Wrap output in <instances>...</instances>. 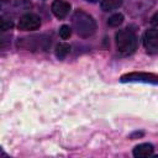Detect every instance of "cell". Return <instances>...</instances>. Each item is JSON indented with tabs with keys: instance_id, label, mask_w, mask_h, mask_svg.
I'll list each match as a JSON object with an SVG mask.
<instances>
[{
	"instance_id": "cell-8",
	"label": "cell",
	"mask_w": 158,
	"mask_h": 158,
	"mask_svg": "<svg viewBox=\"0 0 158 158\" xmlns=\"http://www.w3.org/2000/svg\"><path fill=\"white\" fill-rule=\"evenodd\" d=\"M153 146L151 143H141L133 148V156L136 158H146L153 154Z\"/></svg>"
},
{
	"instance_id": "cell-14",
	"label": "cell",
	"mask_w": 158,
	"mask_h": 158,
	"mask_svg": "<svg viewBox=\"0 0 158 158\" xmlns=\"http://www.w3.org/2000/svg\"><path fill=\"white\" fill-rule=\"evenodd\" d=\"M151 23L158 26V12H157L154 16H152V19H151Z\"/></svg>"
},
{
	"instance_id": "cell-15",
	"label": "cell",
	"mask_w": 158,
	"mask_h": 158,
	"mask_svg": "<svg viewBox=\"0 0 158 158\" xmlns=\"http://www.w3.org/2000/svg\"><path fill=\"white\" fill-rule=\"evenodd\" d=\"M141 136H143V132H135V133H132V135L130 136V138H131V139H135L136 137H141Z\"/></svg>"
},
{
	"instance_id": "cell-4",
	"label": "cell",
	"mask_w": 158,
	"mask_h": 158,
	"mask_svg": "<svg viewBox=\"0 0 158 158\" xmlns=\"http://www.w3.org/2000/svg\"><path fill=\"white\" fill-rule=\"evenodd\" d=\"M41 26V17L35 14H26L20 17L19 20V30L21 31H33L40 28Z\"/></svg>"
},
{
	"instance_id": "cell-16",
	"label": "cell",
	"mask_w": 158,
	"mask_h": 158,
	"mask_svg": "<svg viewBox=\"0 0 158 158\" xmlns=\"http://www.w3.org/2000/svg\"><path fill=\"white\" fill-rule=\"evenodd\" d=\"M85 1H88V2H96L98 0H85Z\"/></svg>"
},
{
	"instance_id": "cell-7",
	"label": "cell",
	"mask_w": 158,
	"mask_h": 158,
	"mask_svg": "<svg viewBox=\"0 0 158 158\" xmlns=\"http://www.w3.org/2000/svg\"><path fill=\"white\" fill-rule=\"evenodd\" d=\"M143 44L148 51H158V28L148 30L144 32Z\"/></svg>"
},
{
	"instance_id": "cell-10",
	"label": "cell",
	"mask_w": 158,
	"mask_h": 158,
	"mask_svg": "<svg viewBox=\"0 0 158 158\" xmlns=\"http://www.w3.org/2000/svg\"><path fill=\"white\" fill-rule=\"evenodd\" d=\"M123 0H102L101 1V9L104 11H111V10H116L121 6Z\"/></svg>"
},
{
	"instance_id": "cell-5",
	"label": "cell",
	"mask_w": 158,
	"mask_h": 158,
	"mask_svg": "<svg viewBox=\"0 0 158 158\" xmlns=\"http://www.w3.org/2000/svg\"><path fill=\"white\" fill-rule=\"evenodd\" d=\"M121 81H142V83H152L158 84V75L152 73H130L121 77Z\"/></svg>"
},
{
	"instance_id": "cell-9",
	"label": "cell",
	"mask_w": 158,
	"mask_h": 158,
	"mask_svg": "<svg viewBox=\"0 0 158 158\" xmlns=\"http://www.w3.org/2000/svg\"><path fill=\"white\" fill-rule=\"evenodd\" d=\"M69 51H70V46L68 43H58L56 46L54 53H56V57L58 59H64L68 56Z\"/></svg>"
},
{
	"instance_id": "cell-13",
	"label": "cell",
	"mask_w": 158,
	"mask_h": 158,
	"mask_svg": "<svg viewBox=\"0 0 158 158\" xmlns=\"http://www.w3.org/2000/svg\"><path fill=\"white\" fill-rule=\"evenodd\" d=\"M12 26H14V22H12V20H7V19H1V21H0V28H1V31H7V30H10V28H12Z\"/></svg>"
},
{
	"instance_id": "cell-6",
	"label": "cell",
	"mask_w": 158,
	"mask_h": 158,
	"mask_svg": "<svg viewBox=\"0 0 158 158\" xmlns=\"http://www.w3.org/2000/svg\"><path fill=\"white\" fill-rule=\"evenodd\" d=\"M51 10H52L53 15H54L57 19H64V17L69 14L70 4L67 2V1H64V0H54V1L52 2Z\"/></svg>"
},
{
	"instance_id": "cell-2",
	"label": "cell",
	"mask_w": 158,
	"mask_h": 158,
	"mask_svg": "<svg viewBox=\"0 0 158 158\" xmlns=\"http://www.w3.org/2000/svg\"><path fill=\"white\" fill-rule=\"evenodd\" d=\"M116 47L123 56L132 54L137 48V36L128 28L118 31L116 33Z\"/></svg>"
},
{
	"instance_id": "cell-1",
	"label": "cell",
	"mask_w": 158,
	"mask_h": 158,
	"mask_svg": "<svg viewBox=\"0 0 158 158\" xmlns=\"http://www.w3.org/2000/svg\"><path fill=\"white\" fill-rule=\"evenodd\" d=\"M73 28L80 37H90L96 31V22L91 15L83 10H77L72 17Z\"/></svg>"
},
{
	"instance_id": "cell-11",
	"label": "cell",
	"mask_w": 158,
	"mask_h": 158,
	"mask_svg": "<svg viewBox=\"0 0 158 158\" xmlns=\"http://www.w3.org/2000/svg\"><path fill=\"white\" fill-rule=\"evenodd\" d=\"M122 22H123V15L122 14H115L107 19V25L111 27H118Z\"/></svg>"
},
{
	"instance_id": "cell-12",
	"label": "cell",
	"mask_w": 158,
	"mask_h": 158,
	"mask_svg": "<svg viewBox=\"0 0 158 158\" xmlns=\"http://www.w3.org/2000/svg\"><path fill=\"white\" fill-rule=\"evenodd\" d=\"M70 36H72V28H70L69 26L63 25V26L59 27V37H60L62 40H67V38H69Z\"/></svg>"
},
{
	"instance_id": "cell-3",
	"label": "cell",
	"mask_w": 158,
	"mask_h": 158,
	"mask_svg": "<svg viewBox=\"0 0 158 158\" xmlns=\"http://www.w3.org/2000/svg\"><path fill=\"white\" fill-rule=\"evenodd\" d=\"M49 41L47 38L43 40L42 36H32V37H25V38H20L17 42V46L21 48H26V49H38V48H43L46 49L48 47Z\"/></svg>"
}]
</instances>
